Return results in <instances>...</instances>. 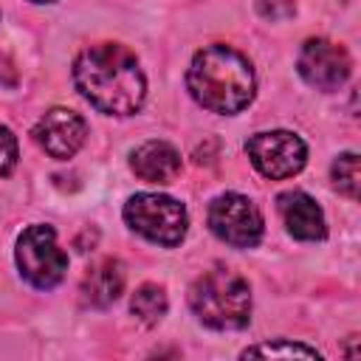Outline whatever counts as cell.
<instances>
[{"instance_id":"2e32d148","label":"cell","mask_w":361,"mask_h":361,"mask_svg":"<svg viewBox=\"0 0 361 361\" xmlns=\"http://www.w3.org/2000/svg\"><path fill=\"white\" fill-rule=\"evenodd\" d=\"M17 166V138L8 127H0V175H11Z\"/></svg>"},{"instance_id":"3957f363","label":"cell","mask_w":361,"mask_h":361,"mask_svg":"<svg viewBox=\"0 0 361 361\" xmlns=\"http://www.w3.org/2000/svg\"><path fill=\"white\" fill-rule=\"evenodd\" d=\"M195 316L212 330H240L251 319V290L243 276L226 268L206 271L189 288Z\"/></svg>"},{"instance_id":"7a4b0ae2","label":"cell","mask_w":361,"mask_h":361,"mask_svg":"<svg viewBox=\"0 0 361 361\" xmlns=\"http://www.w3.org/2000/svg\"><path fill=\"white\" fill-rule=\"evenodd\" d=\"M186 87L200 107L228 116L240 113L254 99V71L240 51L228 45H209L195 54Z\"/></svg>"},{"instance_id":"9c48e42d","label":"cell","mask_w":361,"mask_h":361,"mask_svg":"<svg viewBox=\"0 0 361 361\" xmlns=\"http://www.w3.org/2000/svg\"><path fill=\"white\" fill-rule=\"evenodd\" d=\"M85 135H87V127H85V118L68 107H54L48 110L37 127H34V138L37 144L51 155V158H71L79 152V147L85 144Z\"/></svg>"},{"instance_id":"5bb4252c","label":"cell","mask_w":361,"mask_h":361,"mask_svg":"<svg viewBox=\"0 0 361 361\" xmlns=\"http://www.w3.org/2000/svg\"><path fill=\"white\" fill-rule=\"evenodd\" d=\"M333 186L347 195V197H358V186H361V169H358V155L355 152H344L333 161Z\"/></svg>"},{"instance_id":"ac0fdd59","label":"cell","mask_w":361,"mask_h":361,"mask_svg":"<svg viewBox=\"0 0 361 361\" xmlns=\"http://www.w3.org/2000/svg\"><path fill=\"white\" fill-rule=\"evenodd\" d=\"M34 3H51V0H34Z\"/></svg>"},{"instance_id":"30bf717a","label":"cell","mask_w":361,"mask_h":361,"mask_svg":"<svg viewBox=\"0 0 361 361\" xmlns=\"http://www.w3.org/2000/svg\"><path fill=\"white\" fill-rule=\"evenodd\" d=\"M276 206H279V214H282L288 231H290L296 240L313 243V240H322V237L327 234L324 212L319 209V203H316L310 195H305V192H299V189L282 192V195L276 197Z\"/></svg>"},{"instance_id":"52a82bcc","label":"cell","mask_w":361,"mask_h":361,"mask_svg":"<svg viewBox=\"0 0 361 361\" xmlns=\"http://www.w3.org/2000/svg\"><path fill=\"white\" fill-rule=\"evenodd\" d=\"M251 164L265 175V178H290L296 175L305 161H307V147L305 141L290 133V130H271V133H257L245 144Z\"/></svg>"},{"instance_id":"4fadbf2b","label":"cell","mask_w":361,"mask_h":361,"mask_svg":"<svg viewBox=\"0 0 361 361\" xmlns=\"http://www.w3.org/2000/svg\"><path fill=\"white\" fill-rule=\"evenodd\" d=\"M130 310L135 313L138 322H144V324H158V322L164 319V313H166V293H164V288H161V285H152V282L141 285V288L133 293Z\"/></svg>"},{"instance_id":"5b68a950","label":"cell","mask_w":361,"mask_h":361,"mask_svg":"<svg viewBox=\"0 0 361 361\" xmlns=\"http://www.w3.org/2000/svg\"><path fill=\"white\" fill-rule=\"evenodd\" d=\"M17 268L39 290H51L68 271V254L59 248L51 226H28L17 240Z\"/></svg>"},{"instance_id":"7c38bea8","label":"cell","mask_w":361,"mask_h":361,"mask_svg":"<svg viewBox=\"0 0 361 361\" xmlns=\"http://www.w3.org/2000/svg\"><path fill=\"white\" fill-rule=\"evenodd\" d=\"M124 290V268L118 259L96 262L82 279V302L87 307H107Z\"/></svg>"},{"instance_id":"6da1fadb","label":"cell","mask_w":361,"mask_h":361,"mask_svg":"<svg viewBox=\"0 0 361 361\" xmlns=\"http://www.w3.org/2000/svg\"><path fill=\"white\" fill-rule=\"evenodd\" d=\"M73 82L96 110L110 116L135 113L147 96L138 59L124 45L113 42L85 48L73 62Z\"/></svg>"},{"instance_id":"8992f818","label":"cell","mask_w":361,"mask_h":361,"mask_svg":"<svg viewBox=\"0 0 361 361\" xmlns=\"http://www.w3.org/2000/svg\"><path fill=\"white\" fill-rule=\"evenodd\" d=\"M209 226L223 243H228L234 248H251L262 237L259 209L245 195H237V192H226L212 200Z\"/></svg>"},{"instance_id":"e0dca14e","label":"cell","mask_w":361,"mask_h":361,"mask_svg":"<svg viewBox=\"0 0 361 361\" xmlns=\"http://www.w3.org/2000/svg\"><path fill=\"white\" fill-rule=\"evenodd\" d=\"M293 8V3L290 0H259V11L265 14V17H271V20H276L279 14H276V8Z\"/></svg>"},{"instance_id":"8fae6325","label":"cell","mask_w":361,"mask_h":361,"mask_svg":"<svg viewBox=\"0 0 361 361\" xmlns=\"http://www.w3.org/2000/svg\"><path fill=\"white\" fill-rule=\"evenodd\" d=\"M130 166L147 183H169L180 172V155L166 141H147L133 152Z\"/></svg>"},{"instance_id":"ba28073f","label":"cell","mask_w":361,"mask_h":361,"mask_svg":"<svg viewBox=\"0 0 361 361\" xmlns=\"http://www.w3.org/2000/svg\"><path fill=\"white\" fill-rule=\"evenodd\" d=\"M353 62L347 51L330 39H307L299 54V73L316 90H336L350 79Z\"/></svg>"},{"instance_id":"9a60e30c","label":"cell","mask_w":361,"mask_h":361,"mask_svg":"<svg viewBox=\"0 0 361 361\" xmlns=\"http://www.w3.org/2000/svg\"><path fill=\"white\" fill-rule=\"evenodd\" d=\"M254 358V355H265V358H293V355H302V358H322V353H316L313 347H305V344H293V341H268V344H257V347H248L243 350V358Z\"/></svg>"},{"instance_id":"277c9868","label":"cell","mask_w":361,"mask_h":361,"mask_svg":"<svg viewBox=\"0 0 361 361\" xmlns=\"http://www.w3.org/2000/svg\"><path fill=\"white\" fill-rule=\"evenodd\" d=\"M124 220L133 231L166 248L178 245L186 237V226H189L186 209L175 197L155 195V192L133 195L124 206Z\"/></svg>"}]
</instances>
